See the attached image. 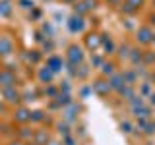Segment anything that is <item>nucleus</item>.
<instances>
[{
  "instance_id": "obj_1",
  "label": "nucleus",
  "mask_w": 155,
  "mask_h": 145,
  "mask_svg": "<svg viewBox=\"0 0 155 145\" xmlns=\"http://www.w3.org/2000/svg\"><path fill=\"white\" fill-rule=\"evenodd\" d=\"M14 83H16V76H14L12 72H8V70H2V72H0V85L14 87Z\"/></svg>"
},
{
  "instance_id": "obj_3",
  "label": "nucleus",
  "mask_w": 155,
  "mask_h": 145,
  "mask_svg": "<svg viewBox=\"0 0 155 145\" xmlns=\"http://www.w3.org/2000/svg\"><path fill=\"white\" fill-rule=\"evenodd\" d=\"M12 39H8V37H0V54H8V52H12Z\"/></svg>"
},
{
  "instance_id": "obj_4",
  "label": "nucleus",
  "mask_w": 155,
  "mask_h": 145,
  "mask_svg": "<svg viewBox=\"0 0 155 145\" xmlns=\"http://www.w3.org/2000/svg\"><path fill=\"white\" fill-rule=\"evenodd\" d=\"M70 58H72V62L81 60V50H80L78 47H72V48H70Z\"/></svg>"
},
{
  "instance_id": "obj_6",
  "label": "nucleus",
  "mask_w": 155,
  "mask_h": 145,
  "mask_svg": "<svg viewBox=\"0 0 155 145\" xmlns=\"http://www.w3.org/2000/svg\"><path fill=\"white\" fill-rule=\"evenodd\" d=\"M10 145H21V143H19V141H12V143H10Z\"/></svg>"
},
{
  "instance_id": "obj_2",
  "label": "nucleus",
  "mask_w": 155,
  "mask_h": 145,
  "mask_svg": "<svg viewBox=\"0 0 155 145\" xmlns=\"http://www.w3.org/2000/svg\"><path fill=\"white\" fill-rule=\"evenodd\" d=\"M4 97H6V101L8 103H18V99H19V93L16 89H14V87H4Z\"/></svg>"
},
{
  "instance_id": "obj_5",
  "label": "nucleus",
  "mask_w": 155,
  "mask_h": 145,
  "mask_svg": "<svg viewBox=\"0 0 155 145\" xmlns=\"http://www.w3.org/2000/svg\"><path fill=\"white\" fill-rule=\"evenodd\" d=\"M27 118H31V116H27V110H18V120H27Z\"/></svg>"
}]
</instances>
